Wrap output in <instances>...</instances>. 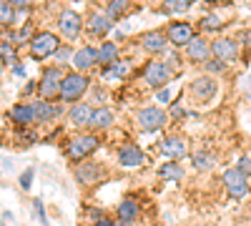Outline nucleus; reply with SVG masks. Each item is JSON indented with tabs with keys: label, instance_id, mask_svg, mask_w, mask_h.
Here are the masks:
<instances>
[{
	"label": "nucleus",
	"instance_id": "obj_28",
	"mask_svg": "<svg viewBox=\"0 0 251 226\" xmlns=\"http://www.w3.org/2000/svg\"><path fill=\"white\" fill-rule=\"evenodd\" d=\"M126 10H128V3H126V0H113V3L108 5V10H106V15L111 20H116V18L126 15Z\"/></svg>",
	"mask_w": 251,
	"mask_h": 226
},
{
	"label": "nucleus",
	"instance_id": "obj_14",
	"mask_svg": "<svg viewBox=\"0 0 251 226\" xmlns=\"http://www.w3.org/2000/svg\"><path fill=\"white\" fill-rule=\"evenodd\" d=\"M58 25H60V33L66 35V38H75L78 33H80V15L75 13V10H63L60 13V18H58Z\"/></svg>",
	"mask_w": 251,
	"mask_h": 226
},
{
	"label": "nucleus",
	"instance_id": "obj_8",
	"mask_svg": "<svg viewBox=\"0 0 251 226\" xmlns=\"http://www.w3.org/2000/svg\"><path fill=\"white\" fill-rule=\"evenodd\" d=\"M166 38H169V43L171 46H176V48H186L188 43H191V40L196 38L194 35V28H191V23H171L169 28H166Z\"/></svg>",
	"mask_w": 251,
	"mask_h": 226
},
{
	"label": "nucleus",
	"instance_id": "obj_21",
	"mask_svg": "<svg viewBox=\"0 0 251 226\" xmlns=\"http://www.w3.org/2000/svg\"><path fill=\"white\" fill-rule=\"evenodd\" d=\"M138 203H136V199H123L121 203H118V219L121 221H128V224H133L136 219H138Z\"/></svg>",
	"mask_w": 251,
	"mask_h": 226
},
{
	"label": "nucleus",
	"instance_id": "obj_19",
	"mask_svg": "<svg viewBox=\"0 0 251 226\" xmlns=\"http://www.w3.org/2000/svg\"><path fill=\"white\" fill-rule=\"evenodd\" d=\"M10 121L13 123H20V126H30L35 123V111L30 103H15L10 108Z\"/></svg>",
	"mask_w": 251,
	"mask_h": 226
},
{
	"label": "nucleus",
	"instance_id": "obj_18",
	"mask_svg": "<svg viewBox=\"0 0 251 226\" xmlns=\"http://www.w3.org/2000/svg\"><path fill=\"white\" fill-rule=\"evenodd\" d=\"M111 28H113V20H111L106 13H98V10L91 13V18H88V30H91L93 35H106Z\"/></svg>",
	"mask_w": 251,
	"mask_h": 226
},
{
	"label": "nucleus",
	"instance_id": "obj_6",
	"mask_svg": "<svg viewBox=\"0 0 251 226\" xmlns=\"http://www.w3.org/2000/svg\"><path fill=\"white\" fill-rule=\"evenodd\" d=\"M136 123L141 126V131L151 133V131H158V128L166 126V113H163L161 108H156V106L141 108V111L136 113Z\"/></svg>",
	"mask_w": 251,
	"mask_h": 226
},
{
	"label": "nucleus",
	"instance_id": "obj_17",
	"mask_svg": "<svg viewBox=\"0 0 251 226\" xmlns=\"http://www.w3.org/2000/svg\"><path fill=\"white\" fill-rule=\"evenodd\" d=\"M93 111L88 103H73V108L68 111V123L71 126H91V118H93Z\"/></svg>",
	"mask_w": 251,
	"mask_h": 226
},
{
	"label": "nucleus",
	"instance_id": "obj_10",
	"mask_svg": "<svg viewBox=\"0 0 251 226\" xmlns=\"http://www.w3.org/2000/svg\"><path fill=\"white\" fill-rule=\"evenodd\" d=\"M216 91H219V86H216V80L211 75H201V78H196L194 83H191V96L196 100H201V103L211 100L216 96Z\"/></svg>",
	"mask_w": 251,
	"mask_h": 226
},
{
	"label": "nucleus",
	"instance_id": "obj_37",
	"mask_svg": "<svg viewBox=\"0 0 251 226\" xmlns=\"http://www.w3.org/2000/svg\"><path fill=\"white\" fill-rule=\"evenodd\" d=\"M93 226H116V224H113L111 219H106V216H100V219H98V221H96Z\"/></svg>",
	"mask_w": 251,
	"mask_h": 226
},
{
	"label": "nucleus",
	"instance_id": "obj_25",
	"mask_svg": "<svg viewBox=\"0 0 251 226\" xmlns=\"http://www.w3.org/2000/svg\"><path fill=\"white\" fill-rule=\"evenodd\" d=\"M158 176L163 181H181L183 178V169H181V163H163V166L158 169Z\"/></svg>",
	"mask_w": 251,
	"mask_h": 226
},
{
	"label": "nucleus",
	"instance_id": "obj_32",
	"mask_svg": "<svg viewBox=\"0 0 251 226\" xmlns=\"http://www.w3.org/2000/svg\"><path fill=\"white\" fill-rule=\"evenodd\" d=\"M30 181H33V169H25V171H23V176H20V186H23V189L28 191V189L33 186Z\"/></svg>",
	"mask_w": 251,
	"mask_h": 226
},
{
	"label": "nucleus",
	"instance_id": "obj_16",
	"mask_svg": "<svg viewBox=\"0 0 251 226\" xmlns=\"http://www.w3.org/2000/svg\"><path fill=\"white\" fill-rule=\"evenodd\" d=\"M186 55L191 60H196V63H203V60H208V55H211V43H208L206 38L196 35L191 43L186 46Z\"/></svg>",
	"mask_w": 251,
	"mask_h": 226
},
{
	"label": "nucleus",
	"instance_id": "obj_31",
	"mask_svg": "<svg viewBox=\"0 0 251 226\" xmlns=\"http://www.w3.org/2000/svg\"><path fill=\"white\" fill-rule=\"evenodd\" d=\"M201 23H203V28H208V30H216V28H221V18L211 13V15H203Z\"/></svg>",
	"mask_w": 251,
	"mask_h": 226
},
{
	"label": "nucleus",
	"instance_id": "obj_2",
	"mask_svg": "<svg viewBox=\"0 0 251 226\" xmlns=\"http://www.w3.org/2000/svg\"><path fill=\"white\" fill-rule=\"evenodd\" d=\"M28 46H30V55H33V58L43 60V58H48V55L58 53L60 40H58V35H55V33L43 30V33H35V35L30 38V43H28Z\"/></svg>",
	"mask_w": 251,
	"mask_h": 226
},
{
	"label": "nucleus",
	"instance_id": "obj_3",
	"mask_svg": "<svg viewBox=\"0 0 251 226\" xmlns=\"http://www.w3.org/2000/svg\"><path fill=\"white\" fill-rule=\"evenodd\" d=\"M63 78H66V73H63L60 68H55V66L46 68V71H43V75H40V83H38V91H40V96H43L46 100H48V98H55V96H60Z\"/></svg>",
	"mask_w": 251,
	"mask_h": 226
},
{
	"label": "nucleus",
	"instance_id": "obj_1",
	"mask_svg": "<svg viewBox=\"0 0 251 226\" xmlns=\"http://www.w3.org/2000/svg\"><path fill=\"white\" fill-rule=\"evenodd\" d=\"M88 75L86 73H66L63 78V86H60V98L63 100H80V96L88 91Z\"/></svg>",
	"mask_w": 251,
	"mask_h": 226
},
{
	"label": "nucleus",
	"instance_id": "obj_33",
	"mask_svg": "<svg viewBox=\"0 0 251 226\" xmlns=\"http://www.w3.org/2000/svg\"><path fill=\"white\" fill-rule=\"evenodd\" d=\"M236 169H239L244 176H249V174H251V158H249V156H244V158L239 161V166H236Z\"/></svg>",
	"mask_w": 251,
	"mask_h": 226
},
{
	"label": "nucleus",
	"instance_id": "obj_24",
	"mask_svg": "<svg viewBox=\"0 0 251 226\" xmlns=\"http://www.w3.org/2000/svg\"><path fill=\"white\" fill-rule=\"evenodd\" d=\"M118 60V46L116 43H100L98 48V63L100 66H113Z\"/></svg>",
	"mask_w": 251,
	"mask_h": 226
},
{
	"label": "nucleus",
	"instance_id": "obj_39",
	"mask_svg": "<svg viewBox=\"0 0 251 226\" xmlns=\"http://www.w3.org/2000/svg\"><path fill=\"white\" fill-rule=\"evenodd\" d=\"M0 71H3V58H0Z\"/></svg>",
	"mask_w": 251,
	"mask_h": 226
},
{
	"label": "nucleus",
	"instance_id": "obj_38",
	"mask_svg": "<svg viewBox=\"0 0 251 226\" xmlns=\"http://www.w3.org/2000/svg\"><path fill=\"white\" fill-rule=\"evenodd\" d=\"M116 226H131V224H128V221H121V219H118V221H116Z\"/></svg>",
	"mask_w": 251,
	"mask_h": 226
},
{
	"label": "nucleus",
	"instance_id": "obj_5",
	"mask_svg": "<svg viewBox=\"0 0 251 226\" xmlns=\"http://www.w3.org/2000/svg\"><path fill=\"white\" fill-rule=\"evenodd\" d=\"M221 181H224V186H226L228 196L244 199V196L249 194V176H244L236 166H234V169H228V171H224Z\"/></svg>",
	"mask_w": 251,
	"mask_h": 226
},
{
	"label": "nucleus",
	"instance_id": "obj_7",
	"mask_svg": "<svg viewBox=\"0 0 251 226\" xmlns=\"http://www.w3.org/2000/svg\"><path fill=\"white\" fill-rule=\"evenodd\" d=\"M98 143H100V138H98V136H93V133L75 136V138L68 143V156H71L73 161H83L88 153H93V151L98 149Z\"/></svg>",
	"mask_w": 251,
	"mask_h": 226
},
{
	"label": "nucleus",
	"instance_id": "obj_22",
	"mask_svg": "<svg viewBox=\"0 0 251 226\" xmlns=\"http://www.w3.org/2000/svg\"><path fill=\"white\" fill-rule=\"evenodd\" d=\"M33 106V111H35V123L40 121V123H46V121H50V118H55L60 111L53 106V103H48V100H35V103H30Z\"/></svg>",
	"mask_w": 251,
	"mask_h": 226
},
{
	"label": "nucleus",
	"instance_id": "obj_20",
	"mask_svg": "<svg viewBox=\"0 0 251 226\" xmlns=\"http://www.w3.org/2000/svg\"><path fill=\"white\" fill-rule=\"evenodd\" d=\"M100 174H103V169L98 166V163H80V166L75 169V176H78L80 183H96Z\"/></svg>",
	"mask_w": 251,
	"mask_h": 226
},
{
	"label": "nucleus",
	"instance_id": "obj_9",
	"mask_svg": "<svg viewBox=\"0 0 251 226\" xmlns=\"http://www.w3.org/2000/svg\"><path fill=\"white\" fill-rule=\"evenodd\" d=\"M96 63H98V48H91V46H83L71 55V66L75 68V73H86Z\"/></svg>",
	"mask_w": 251,
	"mask_h": 226
},
{
	"label": "nucleus",
	"instance_id": "obj_13",
	"mask_svg": "<svg viewBox=\"0 0 251 226\" xmlns=\"http://www.w3.org/2000/svg\"><path fill=\"white\" fill-rule=\"evenodd\" d=\"M141 46L149 53H163L166 46H169V38H166L163 30H146L141 33Z\"/></svg>",
	"mask_w": 251,
	"mask_h": 226
},
{
	"label": "nucleus",
	"instance_id": "obj_29",
	"mask_svg": "<svg viewBox=\"0 0 251 226\" xmlns=\"http://www.w3.org/2000/svg\"><path fill=\"white\" fill-rule=\"evenodd\" d=\"M188 8H191L188 0H166V3H163V10L166 13H186Z\"/></svg>",
	"mask_w": 251,
	"mask_h": 226
},
{
	"label": "nucleus",
	"instance_id": "obj_11",
	"mask_svg": "<svg viewBox=\"0 0 251 226\" xmlns=\"http://www.w3.org/2000/svg\"><path fill=\"white\" fill-rule=\"evenodd\" d=\"M161 153L163 156H169V158H183V156H188V141L183 138V136H169V138H163L161 141Z\"/></svg>",
	"mask_w": 251,
	"mask_h": 226
},
{
	"label": "nucleus",
	"instance_id": "obj_12",
	"mask_svg": "<svg viewBox=\"0 0 251 226\" xmlns=\"http://www.w3.org/2000/svg\"><path fill=\"white\" fill-rule=\"evenodd\" d=\"M211 55L216 60H221V63H226V60H234L239 55V43L231 38H219L211 43Z\"/></svg>",
	"mask_w": 251,
	"mask_h": 226
},
{
	"label": "nucleus",
	"instance_id": "obj_40",
	"mask_svg": "<svg viewBox=\"0 0 251 226\" xmlns=\"http://www.w3.org/2000/svg\"><path fill=\"white\" fill-rule=\"evenodd\" d=\"M151 226H161V224H151Z\"/></svg>",
	"mask_w": 251,
	"mask_h": 226
},
{
	"label": "nucleus",
	"instance_id": "obj_34",
	"mask_svg": "<svg viewBox=\"0 0 251 226\" xmlns=\"http://www.w3.org/2000/svg\"><path fill=\"white\" fill-rule=\"evenodd\" d=\"M156 98H158V103H169V98H171V91H169V88H161V91L156 93Z\"/></svg>",
	"mask_w": 251,
	"mask_h": 226
},
{
	"label": "nucleus",
	"instance_id": "obj_27",
	"mask_svg": "<svg viewBox=\"0 0 251 226\" xmlns=\"http://www.w3.org/2000/svg\"><path fill=\"white\" fill-rule=\"evenodd\" d=\"M15 8L10 5V3H0V23L3 25H13L15 23Z\"/></svg>",
	"mask_w": 251,
	"mask_h": 226
},
{
	"label": "nucleus",
	"instance_id": "obj_23",
	"mask_svg": "<svg viewBox=\"0 0 251 226\" xmlns=\"http://www.w3.org/2000/svg\"><path fill=\"white\" fill-rule=\"evenodd\" d=\"M111 123H113V113H111V108H106V106H103V108H96L93 111V118H91V126L88 128H108L111 126Z\"/></svg>",
	"mask_w": 251,
	"mask_h": 226
},
{
	"label": "nucleus",
	"instance_id": "obj_4",
	"mask_svg": "<svg viewBox=\"0 0 251 226\" xmlns=\"http://www.w3.org/2000/svg\"><path fill=\"white\" fill-rule=\"evenodd\" d=\"M171 68H169V63H161V60H151L149 66H146V71H143V80L149 83L151 88H166V83L171 80Z\"/></svg>",
	"mask_w": 251,
	"mask_h": 226
},
{
	"label": "nucleus",
	"instance_id": "obj_36",
	"mask_svg": "<svg viewBox=\"0 0 251 226\" xmlns=\"http://www.w3.org/2000/svg\"><path fill=\"white\" fill-rule=\"evenodd\" d=\"M208 68H211V71H224V68H226V63H221V60H216V58H214L211 63H208Z\"/></svg>",
	"mask_w": 251,
	"mask_h": 226
},
{
	"label": "nucleus",
	"instance_id": "obj_30",
	"mask_svg": "<svg viewBox=\"0 0 251 226\" xmlns=\"http://www.w3.org/2000/svg\"><path fill=\"white\" fill-rule=\"evenodd\" d=\"M128 71H131V63H126V60H116L113 66H108L106 78H113V75H126Z\"/></svg>",
	"mask_w": 251,
	"mask_h": 226
},
{
	"label": "nucleus",
	"instance_id": "obj_15",
	"mask_svg": "<svg viewBox=\"0 0 251 226\" xmlns=\"http://www.w3.org/2000/svg\"><path fill=\"white\" fill-rule=\"evenodd\" d=\"M146 161L143 151L136 146V143H126V146L118 151V163L126 169H133V166H141V163Z\"/></svg>",
	"mask_w": 251,
	"mask_h": 226
},
{
	"label": "nucleus",
	"instance_id": "obj_35",
	"mask_svg": "<svg viewBox=\"0 0 251 226\" xmlns=\"http://www.w3.org/2000/svg\"><path fill=\"white\" fill-rule=\"evenodd\" d=\"M33 206H35V211L40 214V221L46 224V211H43V203H40V199H35V201H33Z\"/></svg>",
	"mask_w": 251,
	"mask_h": 226
},
{
	"label": "nucleus",
	"instance_id": "obj_26",
	"mask_svg": "<svg viewBox=\"0 0 251 226\" xmlns=\"http://www.w3.org/2000/svg\"><path fill=\"white\" fill-rule=\"evenodd\" d=\"M191 161H194V169H196V171H208V169H211L214 163H216V158H214L211 153H206V151L196 153Z\"/></svg>",
	"mask_w": 251,
	"mask_h": 226
}]
</instances>
